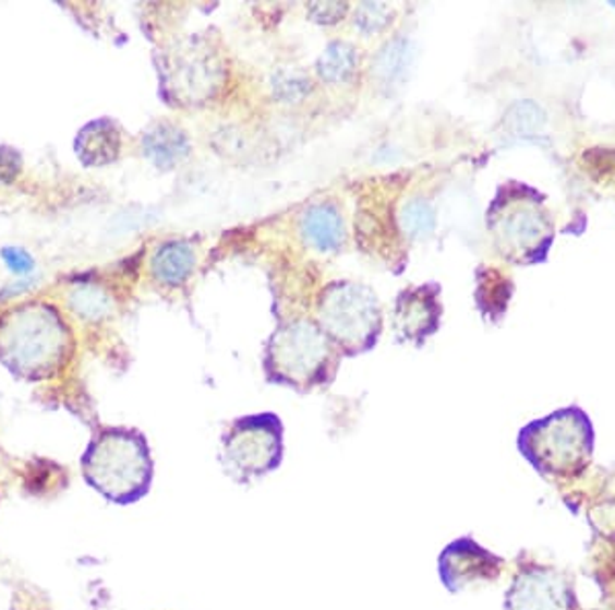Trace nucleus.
Instances as JSON below:
<instances>
[{
    "instance_id": "1",
    "label": "nucleus",
    "mask_w": 615,
    "mask_h": 610,
    "mask_svg": "<svg viewBox=\"0 0 615 610\" xmlns=\"http://www.w3.org/2000/svg\"><path fill=\"white\" fill-rule=\"evenodd\" d=\"M70 351V327L48 302H21L0 316V364L19 379H48L67 364Z\"/></svg>"
},
{
    "instance_id": "2",
    "label": "nucleus",
    "mask_w": 615,
    "mask_h": 610,
    "mask_svg": "<svg viewBox=\"0 0 615 610\" xmlns=\"http://www.w3.org/2000/svg\"><path fill=\"white\" fill-rule=\"evenodd\" d=\"M339 354L316 319L298 316L281 323L267 339L263 370L269 383L308 393L335 379Z\"/></svg>"
},
{
    "instance_id": "3",
    "label": "nucleus",
    "mask_w": 615,
    "mask_h": 610,
    "mask_svg": "<svg viewBox=\"0 0 615 610\" xmlns=\"http://www.w3.org/2000/svg\"><path fill=\"white\" fill-rule=\"evenodd\" d=\"M88 486L118 504L146 495L153 481V456L146 438L136 430L109 428L88 444L83 456Z\"/></svg>"
},
{
    "instance_id": "4",
    "label": "nucleus",
    "mask_w": 615,
    "mask_h": 610,
    "mask_svg": "<svg viewBox=\"0 0 615 610\" xmlns=\"http://www.w3.org/2000/svg\"><path fill=\"white\" fill-rule=\"evenodd\" d=\"M316 323L345 356L376 348L384 313L374 288L353 279L326 284L316 300Z\"/></svg>"
},
{
    "instance_id": "5",
    "label": "nucleus",
    "mask_w": 615,
    "mask_h": 610,
    "mask_svg": "<svg viewBox=\"0 0 615 610\" xmlns=\"http://www.w3.org/2000/svg\"><path fill=\"white\" fill-rule=\"evenodd\" d=\"M158 81L169 104L200 107L224 87L226 62L207 37L189 35L160 53Z\"/></svg>"
},
{
    "instance_id": "6",
    "label": "nucleus",
    "mask_w": 615,
    "mask_h": 610,
    "mask_svg": "<svg viewBox=\"0 0 615 610\" xmlns=\"http://www.w3.org/2000/svg\"><path fill=\"white\" fill-rule=\"evenodd\" d=\"M591 423L579 409H564L533 421L519 434V453L546 477H570L589 463Z\"/></svg>"
},
{
    "instance_id": "7",
    "label": "nucleus",
    "mask_w": 615,
    "mask_h": 610,
    "mask_svg": "<svg viewBox=\"0 0 615 610\" xmlns=\"http://www.w3.org/2000/svg\"><path fill=\"white\" fill-rule=\"evenodd\" d=\"M498 253L515 263L544 260L552 241V223L528 188H503L486 214Z\"/></svg>"
},
{
    "instance_id": "8",
    "label": "nucleus",
    "mask_w": 615,
    "mask_h": 610,
    "mask_svg": "<svg viewBox=\"0 0 615 610\" xmlns=\"http://www.w3.org/2000/svg\"><path fill=\"white\" fill-rule=\"evenodd\" d=\"M284 458V423L275 414L237 419L224 434L222 469L237 483H251L275 471Z\"/></svg>"
},
{
    "instance_id": "9",
    "label": "nucleus",
    "mask_w": 615,
    "mask_h": 610,
    "mask_svg": "<svg viewBox=\"0 0 615 610\" xmlns=\"http://www.w3.org/2000/svg\"><path fill=\"white\" fill-rule=\"evenodd\" d=\"M439 286L425 284L402 290L393 309V330L400 344L421 346L425 339L439 330L442 304Z\"/></svg>"
},
{
    "instance_id": "10",
    "label": "nucleus",
    "mask_w": 615,
    "mask_h": 610,
    "mask_svg": "<svg viewBox=\"0 0 615 610\" xmlns=\"http://www.w3.org/2000/svg\"><path fill=\"white\" fill-rule=\"evenodd\" d=\"M505 610H575V594L556 570L528 567L512 579Z\"/></svg>"
},
{
    "instance_id": "11",
    "label": "nucleus",
    "mask_w": 615,
    "mask_h": 610,
    "mask_svg": "<svg viewBox=\"0 0 615 610\" xmlns=\"http://www.w3.org/2000/svg\"><path fill=\"white\" fill-rule=\"evenodd\" d=\"M503 561L472 539L454 541L439 558V576L449 593L458 594L477 582L496 579Z\"/></svg>"
},
{
    "instance_id": "12",
    "label": "nucleus",
    "mask_w": 615,
    "mask_h": 610,
    "mask_svg": "<svg viewBox=\"0 0 615 610\" xmlns=\"http://www.w3.org/2000/svg\"><path fill=\"white\" fill-rule=\"evenodd\" d=\"M121 148L123 132L111 118H99L85 123L74 140V153L88 169L116 163L120 158Z\"/></svg>"
},
{
    "instance_id": "13",
    "label": "nucleus",
    "mask_w": 615,
    "mask_h": 610,
    "mask_svg": "<svg viewBox=\"0 0 615 610\" xmlns=\"http://www.w3.org/2000/svg\"><path fill=\"white\" fill-rule=\"evenodd\" d=\"M298 228L304 243L321 253L339 251L347 237L341 212L330 202H318L304 210Z\"/></svg>"
},
{
    "instance_id": "14",
    "label": "nucleus",
    "mask_w": 615,
    "mask_h": 610,
    "mask_svg": "<svg viewBox=\"0 0 615 610\" xmlns=\"http://www.w3.org/2000/svg\"><path fill=\"white\" fill-rule=\"evenodd\" d=\"M191 153V140L188 132L171 122H158L150 125L142 136V155L160 171H171L179 167Z\"/></svg>"
},
{
    "instance_id": "15",
    "label": "nucleus",
    "mask_w": 615,
    "mask_h": 610,
    "mask_svg": "<svg viewBox=\"0 0 615 610\" xmlns=\"http://www.w3.org/2000/svg\"><path fill=\"white\" fill-rule=\"evenodd\" d=\"M195 265H197L195 247L183 239H172L154 249L150 258V274L158 284L177 288L183 286L193 276Z\"/></svg>"
},
{
    "instance_id": "16",
    "label": "nucleus",
    "mask_w": 615,
    "mask_h": 610,
    "mask_svg": "<svg viewBox=\"0 0 615 610\" xmlns=\"http://www.w3.org/2000/svg\"><path fill=\"white\" fill-rule=\"evenodd\" d=\"M67 302L72 314L86 323H101L116 311L111 292L97 282H76L70 286Z\"/></svg>"
},
{
    "instance_id": "17",
    "label": "nucleus",
    "mask_w": 615,
    "mask_h": 610,
    "mask_svg": "<svg viewBox=\"0 0 615 610\" xmlns=\"http://www.w3.org/2000/svg\"><path fill=\"white\" fill-rule=\"evenodd\" d=\"M412 44L407 37H396L393 41H388L379 52L376 60L372 64V74L382 87H390L400 83L410 67H412Z\"/></svg>"
},
{
    "instance_id": "18",
    "label": "nucleus",
    "mask_w": 615,
    "mask_h": 610,
    "mask_svg": "<svg viewBox=\"0 0 615 610\" xmlns=\"http://www.w3.org/2000/svg\"><path fill=\"white\" fill-rule=\"evenodd\" d=\"M358 50L347 41H330L316 60V74L328 85L347 83L358 70Z\"/></svg>"
},
{
    "instance_id": "19",
    "label": "nucleus",
    "mask_w": 615,
    "mask_h": 610,
    "mask_svg": "<svg viewBox=\"0 0 615 610\" xmlns=\"http://www.w3.org/2000/svg\"><path fill=\"white\" fill-rule=\"evenodd\" d=\"M435 225H437L435 210L423 198H412L409 202H405L398 212L400 232L410 241L429 239L435 230Z\"/></svg>"
},
{
    "instance_id": "20",
    "label": "nucleus",
    "mask_w": 615,
    "mask_h": 610,
    "mask_svg": "<svg viewBox=\"0 0 615 610\" xmlns=\"http://www.w3.org/2000/svg\"><path fill=\"white\" fill-rule=\"evenodd\" d=\"M503 123H505L509 136L530 139V136H535L544 130L546 113L540 105L533 104L531 99H526V101H517L509 107Z\"/></svg>"
},
{
    "instance_id": "21",
    "label": "nucleus",
    "mask_w": 615,
    "mask_h": 610,
    "mask_svg": "<svg viewBox=\"0 0 615 610\" xmlns=\"http://www.w3.org/2000/svg\"><path fill=\"white\" fill-rule=\"evenodd\" d=\"M272 91L275 99H279L281 104H300L310 95L312 81L306 72L296 67H284L275 70L272 76Z\"/></svg>"
},
{
    "instance_id": "22",
    "label": "nucleus",
    "mask_w": 615,
    "mask_h": 610,
    "mask_svg": "<svg viewBox=\"0 0 615 610\" xmlns=\"http://www.w3.org/2000/svg\"><path fill=\"white\" fill-rule=\"evenodd\" d=\"M393 21V9L384 2H363L355 9V27L361 34H379Z\"/></svg>"
},
{
    "instance_id": "23",
    "label": "nucleus",
    "mask_w": 615,
    "mask_h": 610,
    "mask_svg": "<svg viewBox=\"0 0 615 610\" xmlns=\"http://www.w3.org/2000/svg\"><path fill=\"white\" fill-rule=\"evenodd\" d=\"M308 17L318 25H337L349 13L347 2H312L306 7Z\"/></svg>"
},
{
    "instance_id": "24",
    "label": "nucleus",
    "mask_w": 615,
    "mask_h": 610,
    "mask_svg": "<svg viewBox=\"0 0 615 610\" xmlns=\"http://www.w3.org/2000/svg\"><path fill=\"white\" fill-rule=\"evenodd\" d=\"M23 171V157L17 148L0 144V188L13 186Z\"/></svg>"
},
{
    "instance_id": "25",
    "label": "nucleus",
    "mask_w": 615,
    "mask_h": 610,
    "mask_svg": "<svg viewBox=\"0 0 615 610\" xmlns=\"http://www.w3.org/2000/svg\"><path fill=\"white\" fill-rule=\"evenodd\" d=\"M0 255H2L4 263L17 274H27V272L34 270V258L21 247H4Z\"/></svg>"
},
{
    "instance_id": "26",
    "label": "nucleus",
    "mask_w": 615,
    "mask_h": 610,
    "mask_svg": "<svg viewBox=\"0 0 615 610\" xmlns=\"http://www.w3.org/2000/svg\"><path fill=\"white\" fill-rule=\"evenodd\" d=\"M610 4H612V7H614V9H615V0H612V2H610Z\"/></svg>"
}]
</instances>
